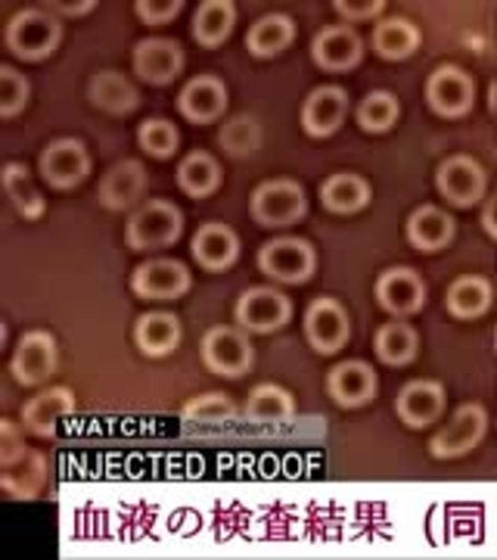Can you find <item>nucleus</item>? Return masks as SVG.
I'll return each mask as SVG.
<instances>
[{"label": "nucleus", "instance_id": "nucleus-31", "mask_svg": "<svg viewBox=\"0 0 497 560\" xmlns=\"http://www.w3.org/2000/svg\"><path fill=\"white\" fill-rule=\"evenodd\" d=\"M178 184L187 197H212L221 184V165L209 153L197 150L178 165Z\"/></svg>", "mask_w": 497, "mask_h": 560}, {"label": "nucleus", "instance_id": "nucleus-16", "mask_svg": "<svg viewBox=\"0 0 497 560\" xmlns=\"http://www.w3.org/2000/svg\"><path fill=\"white\" fill-rule=\"evenodd\" d=\"M345 113H348V94L336 84H323L311 91L301 106V125L311 138H330L345 121Z\"/></svg>", "mask_w": 497, "mask_h": 560}, {"label": "nucleus", "instance_id": "nucleus-41", "mask_svg": "<svg viewBox=\"0 0 497 560\" xmlns=\"http://www.w3.org/2000/svg\"><path fill=\"white\" fill-rule=\"evenodd\" d=\"M134 7H138V16L146 25H165L178 16L184 0H138Z\"/></svg>", "mask_w": 497, "mask_h": 560}, {"label": "nucleus", "instance_id": "nucleus-14", "mask_svg": "<svg viewBox=\"0 0 497 560\" xmlns=\"http://www.w3.org/2000/svg\"><path fill=\"white\" fill-rule=\"evenodd\" d=\"M134 72L150 84H168L184 72V47L178 40L146 38L134 47Z\"/></svg>", "mask_w": 497, "mask_h": 560}, {"label": "nucleus", "instance_id": "nucleus-24", "mask_svg": "<svg viewBox=\"0 0 497 560\" xmlns=\"http://www.w3.org/2000/svg\"><path fill=\"white\" fill-rule=\"evenodd\" d=\"M72 408H75V396H72L66 386H50V389L38 393L35 399L25 401V408H22V423H25L28 430L40 433V436H47V433L57 430V423H60L66 415H72Z\"/></svg>", "mask_w": 497, "mask_h": 560}, {"label": "nucleus", "instance_id": "nucleus-44", "mask_svg": "<svg viewBox=\"0 0 497 560\" xmlns=\"http://www.w3.org/2000/svg\"><path fill=\"white\" fill-rule=\"evenodd\" d=\"M97 3L94 0H84V3H50V13H66V16H84L91 13Z\"/></svg>", "mask_w": 497, "mask_h": 560}, {"label": "nucleus", "instance_id": "nucleus-5", "mask_svg": "<svg viewBox=\"0 0 497 560\" xmlns=\"http://www.w3.org/2000/svg\"><path fill=\"white\" fill-rule=\"evenodd\" d=\"M261 271L280 283H305L315 275V249L298 237H277L259 253Z\"/></svg>", "mask_w": 497, "mask_h": 560}, {"label": "nucleus", "instance_id": "nucleus-32", "mask_svg": "<svg viewBox=\"0 0 497 560\" xmlns=\"http://www.w3.org/2000/svg\"><path fill=\"white\" fill-rule=\"evenodd\" d=\"M3 190H7V197L16 206L22 219H40L44 215V197H40V190L35 187V180L22 162H10L3 168Z\"/></svg>", "mask_w": 497, "mask_h": 560}, {"label": "nucleus", "instance_id": "nucleus-13", "mask_svg": "<svg viewBox=\"0 0 497 560\" xmlns=\"http://www.w3.org/2000/svg\"><path fill=\"white\" fill-rule=\"evenodd\" d=\"M482 436H485V411H482V405L470 401L454 411V418L445 430H438L429 448L436 458H460L470 448H476Z\"/></svg>", "mask_w": 497, "mask_h": 560}, {"label": "nucleus", "instance_id": "nucleus-35", "mask_svg": "<svg viewBox=\"0 0 497 560\" xmlns=\"http://www.w3.org/2000/svg\"><path fill=\"white\" fill-rule=\"evenodd\" d=\"M377 355L386 364H392V368L411 364L414 355H417V334H414V327L401 324V320H392V324L379 327Z\"/></svg>", "mask_w": 497, "mask_h": 560}, {"label": "nucleus", "instance_id": "nucleus-8", "mask_svg": "<svg viewBox=\"0 0 497 560\" xmlns=\"http://www.w3.org/2000/svg\"><path fill=\"white\" fill-rule=\"evenodd\" d=\"M426 101L436 109L438 116L445 119H458V116H466L473 109V101H476V84L473 79L458 69V66H441L429 75V84H426Z\"/></svg>", "mask_w": 497, "mask_h": 560}, {"label": "nucleus", "instance_id": "nucleus-11", "mask_svg": "<svg viewBox=\"0 0 497 560\" xmlns=\"http://www.w3.org/2000/svg\"><path fill=\"white\" fill-rule=\"evenodd\" d=\"M131 287L143 300H178L190 290V271L175 259H150L138 265Z\"/></svg>", "mask_w": 497, "mask_h": 560}, {"label": "nucleus", "instance_id": "nucleus-34", "mask_svg": "<svg viewBox=\"0 0 497 560\" xmlns=\"http://www.w3.org/2000/svg\"><path fill=\"white\" fill-rule=\"evenodd\" d=\"M296 405H293V396L283 389V386H274V383H264L259 389H252V396L246 399V408L242 415L249 420H261V423H277V420L293 418Z\"/></svg>", "mask_w": 497, "mask_h": 560}, {"label": "nucleus", "instance_id": "nucleus-33", "mask_svg": "<svg viewBox=\"0 0 497 560\" xmlns=\"http://www.w3.org/2000/svg\"><path fill=\"white\" fill-rule=\"evenodd\" d=\"M419 44L417 25H411L407 20H386L379 22L374 32V47L379 57L386 60H407Z\"/></svg>", "mask_w": 497, "mask_h": 560}, {"label": "nucleus", "instance_id": "nucleus-19", "mask_svg": "<svg viewBox=\"0 0 497 560\" xmlns=\"http://www.w3.org/2000/svg\"><path fill=\"white\" fill-rule=\"evenodd\" d=\"M398 418L411 427H429L445 411V389L436 381L407 383L395 399Z\"/></svg>", "mask_w": 497, "mask_h": 560}, {"label": "nucleus", "instance_id": "nucleus-23", "mask_svg": "<svg viewBox=\"0 0 497 560\" xmlns=\"http://www.w3.org/2000/svg\"><path fill=\"white\" fill-rule=\"evenodd\" d=\"M134 342L143 355L162 359L175 352L180 342V320L171 312H146L134 324Z\"/></svg>", "mask_w": 497, "mask_h": 560}, {"label": "nucleus", "instance_id": "nucleus-15", "mask_svg": "<svg viewBox=\"0 0 497 560\" xmlns=\"http://www.w3.org/2000/svg\"><path fill=\"white\" fill-rule=\"evenodd\" d=\"M377 300L389 315H414L426 302V283L417 271L411 268H389L382 278L377 280Z\"/></svg>", "mask_w": 497, "mask_h": 560}, {"label": "nucleus", "instance_id": "nucleus-25", "mask_svg": "<svg viewBox=\"0 0 497 560\" xmlns=\"http://www.w3.org/2000/svg\"><path fill=\"white\" fill-rule=\"evenodd\" d=\"M91 103L109 116H131L138 109L140 94L121 72L106 69V72H97L91 79Z\"/></svg>", "mask_w": 497, "mask_h": 560}, {"label": "nucleus", "instance_id": "nucleus-27", "mask_svg": "<svg viewBox=\"0 0 497 560\" xmlns=\"http://www.w3.org/2000/svg\"><path fill=\"white\" fill-rule=\"evenodd\" d=\"M237 22V7L230 0H205L193 16V38L202 47H218L230 38Z\"/></svg>", "mask_w": 497, "mask_h": 560}, {"label": "nucleus", "instance_id": "nucleus-39", "mask_svg": "<svg viewBox=\"0 0 497 560\" xmlns=\"http://www.w3.org/2000/svg\"><path fill=\"white\" fill-rule=\"evenodd\" d=\"M28 97H32V88H28V79L22 75L20 69L0 66V116L3 119L20 116Z\"/></svg>", "mask_w": 497, "mask_h": 560}, {"label": "nucleus", "instance_id": "nucleus-18", "mask_svg": "<svg viewBox=\"0 0 497 560\" xmlns=\"http://www.w3.org/2000/svg\"><path fill=\"white\" fill-rule=\"evenodd\" d=\"M327 386H330V396L339 405L358 408V405H364V401H370L377 396V374L364 361H342V364H336L330 371Z\"/></svg>", "mask_w": 497, "mask_h": 560}, {"label": "nucleus", "instance_id": "nucleus-17", "mask_svg": "<svg viewBox=\"0 0 497 560\" xmlns=\"http://www.w3.org/2000/svg\"><path fill=\"white\" fill-rule=\"evenodd\" d=\"M178 106L180 113H184V119L197 121V125H209V121L224 116V109H227V88L215 75H197V79L184 84Z\"/></svg>", "mask_w": 497, "mask_h": 560}, {"label": "nucleus", "instance_id": "nucleus-36", "mask_svg": "<svg viewBox=\"0 0 497 560\" xmlns=\"http://www.w3.org/2000/svg\"><path fill=\"white\" fill-rule=\"evenodd\" d=\"M398 116H401V103L389 91H374L358 106V125L364 131H370V135L389 131L398 121Z\"/></svg>", "mask_w": 497, "mask_h": 560}, {"label": "nucleus", "instance_id": "nucleus-10", "mask_svg": "<svg viewBox=\"0 0 497 560\" xmlns=\"http://www.w3.org/2000/svg\"><path fill=\"white\" fill-rule=\"evenodd\" d=\"M13 377L22 386H38L57 371V340L47 330H28L13 352Z\"/></svg>", "mask_w": 497, "mask_h": 560}, {"label": "nucleus", "instance_id": "nucleus-42", "mask_svg": "<svg viewBox=\"0 0 497 560\" xmlns=\"http://www.w3.org/2000/svg\"><path fill=\"white\" fill-rule=\"evenodd\" d=\"M28 448L22 445L20 436H16V427L10 423V420H3L0 423V460H3V467L7 464H13V460H20Z\"/></svg>", "mask_w": 497, "mask_h": 560}, {"label": "nucleus", "instance_id": "nucleus-37", "mask_svg": "<svg viewBox=\"0 0 497 560\" xmlns=\"http://www.w3.org/2000/svg\"><path fill=\"white\" fill-rule=\"evenodd\" d=\"M218 143L227 156H249V153H256V150L261 147L259 121L249 119V116H237V119H230L224 128H221Z\"/></svg>", "mask_w": 497, "mask_h": 560}, {"label": "nucleus", "instance_id": "nucleus-12", "mask_svg": "<svg viewBox=\"0 0 497 560\" xmlns=\"http://www.w3.org/2000/svg\"><path fill=\"white\" fill-rule=\"evenodd\" d=\"M438 194L451 206H473L485 194V172L473 156H448L438 165Z\"/></svg>", "mask_w": 497, "mask_h": 560}, {"label": "nucleus", "instance_id": "nucleus-7", "mask_svg": "<svg viewBox=\"0 0 497 560\" xmlns=\"http://www.w3.org/2000/svg\"><path fill=\"white\" fill-rule=\"evenodd\" d=\"M289 315H293V302L271 287L246 290L237 302V324L249 334H274L289 320Z\"/></svg>", "mask_w": 497, "mask_h": 560}, {"label": "nucleus", "instance_id": "nucleus-43", "mask_svg": "<svg viewBox=\"0 0 497 560\" xmlns=\"http://www.w3.org/2000/svg\"><path fill=\"white\" fill-rule=\"evenodd\" d=\"M382 7H386L382 0H360V3L336 0V10L345 20H370V16H377Z\"/></svg>", "mask_w": 497, "mask_h": 560}, {"label": "nucleus", "instance_id": "nucleus-22", "mask_svg": "<svg viewBox=\"0 0 497 560\" xmlns=\"http://www.w3.org/2000/svg\"><path fill=\"white\" fill-rule=\"evenodd\" d=\"M143 184H146V172L138 160L116 162L99 180V202L106 209H128L140 200Z\"/></svg>", "mask_w": 497, "mask_h": 560}, {"label": "nucleus", "instance_id": "nucleus-9", "mask_svg": "<svg viewBox=\"0 0 497 560\" xmlns=\"http://www.w3.org/2000/svg\"><path fill=\"white\" fill-rule=\"evenodd\" d=\"M305 337L323 355L339 352L352 337V320L342 308V302L327 300V296L311 302V308L305 312Z\"/></svg>", "mask_w": 497, "mask_h": 560}, {"label": "nucleus", "instance_id": "nucleus-29", "mask_svg": "<svg viewBox=\"0 0 497 560\" xmlns=\"http://www.w3.org/2000/svg\"><path fill=\"white\" fill-rule=\"evenodd\" d=\"M445 302H448V312L454 318H478L492 305V283L478 275H463L448 287Z\"/></svg>", "mask_w": 497, "mask_h": 560}, {"label": "nucleus", "instance_id": "nucleus-26", "mask_svg": "<svg viewBox=\"0 0 497 560\" xmlns=\"http://www.w3.org/2000/svg\"><path fill=\"white\" fill-rule=\"evenodd\" d=\"M407 237L423 253H436L454 241V219L438 206H419L407 219Z\"/></svg>", "mask_w": 497, "mask_h": 560}, {"label": "nucleus", "instance_id": "nucleus-40", "mask_svg": "<svg viewBox=\"0 0 497 560\" xmlns=\"http://www.w3.org/2000/svg\"><path fill=\"white\" fill-rule=\"evenodd\" d=\"M234 401L224 393H205L199 399H190L184 405V420H197V423H221V420L234 418Z\"/></svg>", "mask_w": 497, "mask_h": 560}, {"label": "nucleus", "instance_id": "nucleus-21", "mask_svg": "<svg viewBox=\"0 0 497 560\" xmlns=\"http://www.w3.org/2000/svg\"><path fill=\"white\" fill-rule=\"evenodd\" d=\"M311 54H315V62L320 69L345 72V69L358 66L360 38L345 25H330V28L318 32V38L311 44Z\"/></svg>", "mask_w": 497, "mask_h": 560}, {"label": "nucleus", "instance_id": "nucleus-6", "mask_svg": "<svg viewBox=\"0 0 497 560\" xmlns=\"http://www.w3.org/2000/svg\"><path fill=\"white\" fill-rule=\"evenodd\" d=\"M40 175L57 190H72L91 175V156L84 143L75 138H60L44 147L40 153Z\"/></svg>", "mask_w": 497, "mask_h": 560}, {"label": "nucleus", "instance_id": "nucleus-38", "mask_svg": "<svg viewBox=\"0 0 497 560\" xmlns=\"http://www.w3.org/2000/svg\"><path fill=\"white\" fill-rule=\"evenodd\" d=\"M138 140L140 150L156 156V160H168L175 150L180 147V135L178 128L171 125L168 119H146L138 128Z\"/></svg>", "mask_w": 497, "mask_h": 560}, {"label": "nucleus", "instance_id": "nucleus-3", "mask_svg": "<svg viewBox=\"0 0 497 560\" xmlns=\"http://www.w3.org/2000/svg\"><path fill=\"white\" fill-rule=\"evenodd\" d=\"M308 209L305 190L298 187L296 180L277 178L264 180L259 190L252 194V215L261 221L264 228H286L296 224Z\"/></svg>", "mask_w": 497, "mask_h": 560}, {"label": "nucleus", "instance_id": "nucleus-1", "mask_svg": "<svg viewBox=\"0 0 497 560\" xmlns=\"http://www.w3.org/2000/svg\"><path fill=\"white\" fill-rule=\"evenodd\" d=\"M60 40L62 25L50 10H22L7 25V44L20 60H44L60 47Z\"/></svg>", "mask_w": 497, "mask_h": 560}, {"label": "nucleus", "instance_id": "nucleus-2", "mask_svg": "<svg viewBox=\"0 0 497 560\" xmlns=\"http://www.w3.org/2000/svg\"><path fill=\"white\" fill-rule=\"evenodd\" d=\"M180 231H184V215L178 206H171L168 200H150L128 221V243L131 249L153 253L171 246L180 237Z\"/></svg>", "mask_w": 497, "mask_h": 560}, {"label": "nucleus", "instance_id": "nucleus-30", "mask_svg": "<svg viewBox=\"0 0 497 560\" xmlns=\"http://www.w3.org/2000/svg\"><path fill=\"white\" fill-rule=\"evenodd\" d=\"M293 35H296V25L289 16H261L252 28H249V35H246V47L256 54V57H277L283 54L289 44H293Z\"/></svg>", "mask_w": 497, "mask_h": 560}, {"label": "nucleus", "instance_id": "nucleus-4", "mask_svg": "<svg viewBox=\"0 0 497 560\" xmlns=\"http://www.w3.org/2000/svg\"><path fill=\"white\" fill-rule=\"evenodd\" d=\"M202 359L209 364V371H215L221 377H242L252 361V342L237 327H212L202 340Z\"/></svg>", "mask_w": 497, "mask_h": 560}, {"label": "nucleus", "instance_id": "nucleus-28", "mask_svg": "<svg viewBox=\"0 0 497 560\" xmlns=\"http://www.w3.org/2000/svg\"><path fill=\"white\" fill-rule=\"evenodd\" d=\"M320 200L336 215H355L370 200V187H367V180L360 178V175L342 172V175H333V178L323 180Z\"/></svg>", "mask_w": 497, "mask_h": 560}, {"label": "nucleus", "instance_id": "nucleus-20", "mask_svg": "<svg viewBox=\"0 0 497 560\" xmlns=\"http://www.w3.org/2000/svg\"><path fill=\"white\" fill-rule=\"evenodd\" d=\"M193 256L202 268L209 271H224L230 268L239 256V241L234 228L221 224V221H209L202 224L193 237Z\"/></svg>", "mask_w": 497, "mask_h": 560}]
</instances>
